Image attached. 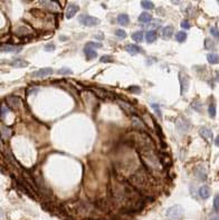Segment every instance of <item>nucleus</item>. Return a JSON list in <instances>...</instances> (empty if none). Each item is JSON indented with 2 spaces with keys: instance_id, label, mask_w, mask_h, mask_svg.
Wrapping results in <instances>:
<instances>
[{
  "instance_id": "a19ab883",
  "label": "nucleus",
  "mask_w": 219,
  "mask_h": 220,
  "mask_svg": "<svg viewBox=\"0 0 219 220\" xmlns=\"http://www.w3.org/2000/svg\"><path fill=\"white\" fill-rule=\"evenodd\" d=\"M210 220H219V217H214V218H211Z\"/></svg>"
},
{
  "instance_id": "f03ea898",
  "label": "nucleus",
  "mask_w": 219,
  "mask_h": 220,
  "mask_svg": "<svg viewBox=\"0 0 219 220\" xmlns=\"http://www.w3.org/2000/svg\"><path fill=\"white\" fill-rule=\"evenodd\" d=\"M184 210L181 206H172L167 210V217L170 220H180L184 217Z\"/></svg>"
},
{
  "instance_id": "f257e3e1",
  "label": "nucleus",
  "mask_w": 219,
  "mask_h": 220,
  "mask_svg": "<svg viewBox=\"0 0 219 220\" xmlns=\"http://www.w3.org/2000/svg\"><path fill=\"white\" fill-rule=\"evenodd\" d=\"M141 158H142V161L144 163V165L149 170H153V171L161 170L160 159L156 155L154 151L151 150L150 148L141 149Z\"/></svg>"
},
{
  "instance_id": "2eb2a0df",
  "label": "nucleus",
  "mask_w": 219,
  "mask_h": 220,
  "mask_svg": "<svg viewBox=\"0 0 219 220\" xmlns=\"http://www.w3.org/2000/svg\"><path fill=\"white\" fill-rule=\"evenodd\" d=\"M84 51H85V55H86V59H88V60L96 58L97 54H96V51H95V49L89 48V47H85Z\"/></svg>"
},
{
  "instance_id": "9b49d317",
  "label": "nucleus",
  "mask_w": 219,
  "mask_h": 220,
  "mask_svg": "<svg viewBox=\"0 0 219 220\" xmlns=\"http://www.w3.org/2000/svg\"><path fill=\"white\" fill-rule=\"evenodd\" d=\"M173 35V27L172 26H166L161 29V36L163 39H169Z\"/></svg>"
},
{
  "instance_id": "2f4dec72",
  "label": "nucleus",
  "mask_w": 219,
  "mask_h": 220,
  "mask_svg": "<svg viewBox=\"0 0 219 220\" xmlns=\"http://www.w3.org/2000/svg\"><path fill=\"white\" fill-rule=\"evenodd\" d=\"M54 49H55V45H54L53 43H49L44 46V50H46V51H53Z\"/></svg>"
},
{
  "instance_id": "9d476101",
  "label": "nucleus",
  "mask_w": 219,
  "mask_h": 220,
  "mask_svg": "<svg viewBox=\"0 0 219 220\" xmlns=\"http://www.w3.org/2000/svg\"><path fill=\"white\" fill-rule=\"evenodd\" d=\"M124 49L127 51V53H129V54H131V55L139 54V53H142V51H143V49L141 48L140 46H138V45H133V44L126 45Z\"/></svg>"
},
{
  "instance_id": "ea45409f",
  "label": "nucleus",
  "mask_w": 219,
  "mask_h": 220,
  "mask_svg": "<svg viewBox=\"0 0 219 220\" xmlns=\"http://www.w3.org/2000/svg\"><path fill=\"white\" fill-rule=\"evenodd\" d=\"M95 37H96V38H99V39H103V36H102V35H99V36L96 35Z\"/></svg>"
},
{
  "instance_id": "58836bf2",
  "label": "nucleus",
  "mask_w": 219,
  "mask_h": 220,
  "mask_svg": "<svg viewBox=\"0 0 219 220\" xmlns=\"http://www.w3.org/2000/svg\"><path fill=\"white\" fill-rule=\"evenodd\" d=\"M216 81L219 83V71H218V72H217V74H216Z\"/></svg>"
},
{
  "instance_id": "4468645a",
  "label": "nucleus",
  "mask_w": 219,
  "mask_h": 220,
  "mask_svg": "<svg viewBox=\"0 0 219 220\" xmlns=\"http://www.w3.org/2000/svg\"><path fill=\"white\" fill-rule=\"evenodd\" d=\"M116 20L121 26H126L127 24L130 23V18H129V16H127L126 13H121V15H119Z\"/></svg>"
},
{
  "instance_id": "7c9ffc66",
  "label": "nucleus",
  "mask_w": 219,
  "mask_h": 220,
  "mask_svg": "<svg viewBox=\"0 0 219 220\" xmlns=\"http://www.w3.org/2000/svg\"><path fill=\"white\" fill-rule=\"evenodd\" d=\"M101 63H113V57L112 56H103L99 59Z\"/></svg>"
},
{
  "instance_id": "4be33fe9",
  "label": "nucleus",
  "mask_w": 219,
  "mask_h": 220,
  "mask_svg": "<svg viewBox=\"0 0 219 220\" xmlns=\"http://www.w3.org/2000/svg\"><path fill=\"white\" fill-rule=\"evenodd\" d=\"M176 39L179 43H184L187 39V33H184V31H178L176 35Z\"/></svg>"
},
{
  "instance_id": "f8f14e48",
  "label": "nucleus",
  "mask_w": 219,
  "mask_h": 220,
  "mask_svg": "<svg viewBox=\"0 0 219 220\" xmlns=\"http://www.w3.org/2000/svg\"><path fill=\"white\" fill-rule=\"evenodd\" d=\"M21 50V47L13 46V45H9V44H5L1 46V51H7V53H18V51Z\"/></svg>"
},
{
  "instance_id": "bb28decb",
  "label": "nucleus",
  "mask_w": 219,
  "mask_h": 220,
  "mask_svg": "<svg viewBox=\"0 0 219 220\" xmlns=\"http://www.w3.org/2000/svg\"><path fill=\"white\" fill-rule=\"evenodd\" d=\"M115 35H116L120 39H123L126 37V33H125L123 29H116V30H115Z\"/></svg>"
},
{
  "instance_id": "5701e85b",
  "label": "nucleus",
  "mask_w": 219,
  "mask_h": 220,
  "mask_svg": "<svg viewBox=\"0 0 219 220\" xmlns=\"http://www.w3.org/2000/svg\"><path fill=\"white\" fill-rule=\"evenodd\" d=\"M141 6H142L144 9H148V10H150V9H153V8H154V3H151V1H147V0L141 1Z\"/></svg>"
},
{
  "instance_id": "c756f323",
  "label": "nucleus",
  "mask_w": 219,
  "mask_h": 220,
  "mask_svg": "<svg viewBox=\"0 0 219 220\" xmlns=\"http://www.w3.org/2000/svg\"><path fill=\"white\" fill-rule=\"evenodd\" d=\"M121 106L123 107V110L127 111V112H134V110H133L132 106H131V105H129V104H126V103L121 102Z\"/></svg>"
},
{
  "instance_id": "a211bd4d",
  "label": "nucleus",
  "mask_w": 219,
  "mask_h": 220,
  "mask_svg": "<svg viewBox=\"0 0 219 220\" xmlns=\"http://www.w3.org/2000/svg\"><path fill=\"white\" fill-rule=\"evenodd\" d=\"M157 38H158V35H157L156 30H150L147 33V35H145V39H147V41H148L149 44L156 41Z\"/></svg>"
},
{
  "instance_id": "ddd939ff",
  "label": "nucleus",
  "mask_w": 219,
  "mask_h": 220,
  "mask_svg": "<svg viewBox=\"0 0 219 220\" xmlns=\"http://www.w3.org/2000/svg\"><path fill=\"white\" fill-rule=\"evenodd\" d=\"M199 196L201 197V199H208L210 197V188L208 186H202L200 189H199Z\"/></svg>"
},
{
  "instance_id": "f704fd0d",
  "label": "nucleus",
  "mask_w": 219,
  "mask_h": 220,
  "mask_svg": "<svg viewBox=\"0 0 219 220\" xmlns=\"http://www.w3.org/2000/svg\"><path fill=\"white\" fill-rule=\"evenodd\" d=\"M181 27H182L184 29H190L191 25L188 20H182V23H181Z\"/></svg>"
},
{
  "instance_id": "20e7f679",
  "label": "nucleus",
  "mask_w": 219,
  "mask_h": 220,
  "mask_svg": "<svg viewBox=\"0 0 219 220\" xmlns=\"http://www.w3.org/2000/svg\"><path fill=\"white\" fill-rule=\"evenodd\" d=\"M92 92L96 95L99 98H102V100H111V98L114 97V94L106 90H103V88H97V87H94L92 88Z\"/></svg>"
},
{
  "instance_id": "0eeeda50",
  "label": "nucleus",
  "mask_w": 219,
  "mask_h": 220,
  "mask_svg": "<svg viewBox=\"0 0 219 220\" xmlns=\"http://www.w3.org/2000/svg\"><path fill=\"white\" fill-rule=\"evenodd\" d=\"M6 102H7L8 106H10L13 110H17L21 106V101L19 97H15V96H10V97L6 98Z\"/></svg>"
},
{
  "instance_id": "cd10ccee",
  "label": "nucleus",
  "mask_w": 219,
  "mask_h": 220,
  "mask_svg": "<svg viewBox=\"0 0 219 220\" xmlns=\"http://www.w3.org/2000/svg\"><path fill=\"white\" fill-rule=\"evenodd\" d=\"M214 210L216 212H219V195L214 198Z\"/></svg>"
},
{
  "instance_id": "39448f33",
  "label": "nucleus",
  "mask_w": 219,
  "mask_h": 220,
  "mask_svg": "<svg viewBox=\"0 0 219 220\" xmlns=\"http://www.w3.org/2000/svg\"><path fill=\"white\" fill-rule=\"evenodd\" d=\"M179 81H180V88L181 94L184 95L186 91H188L189 87V77L184 72H179Z\"/></svg>"
},
{
  "instance_id": "1a4fd4ad",
  "label": "nucleus",
  "mask_w": 219,
  "mask_h": 220,
  "mask_svg": "<svg viewBox=\"0 0 219 220\" xmlns=\"http://www.w3.org/2000/svg\"><path fill=\"white\" fill-rule=\"evenodd\" d=\"M199 134L207 141H211L212 138H214V134H212V131L210 128H208L207 126H202L199 130Z\"/></svg>"
},
{
  "instance_id": "dca6fc26",
  "label": "nucleus",
  "mask_w": 219,
  "mask_h": 220,
  "mask_svg": "<svg viewBox=\"0 0 219 220\" xmlns=\"http://www.w3.org/2000/svg\"><path fill=\"white\" fill-rule=\"evenodd\" d=\"M207 59H208V61L210 63V64H219V54H217V53H209L208 55H207Z\"/></svg>"
},
{
  "instance_id": "6e6552de",
  "label": "nucleus",
  "mask_w": 219,
  "mask_h": 220,
  "mask_svg": "<svg viewBox=\"0 0 219 220\" xmlns=\"http://www.w3.org/2000/svg\"><path fill=\"white\" fill-rule=\"evenodd\" d=\"M79 10V7L77 5H75V3H69L68 6H67L66 8V13H65V16H66L67 19H71L73 18L75 16V13H77V11Z\"/></svg>"
},
{
  "instance_id": "b1692460",
  "label": "nucleus",
  "mask_w": 219,
  "mask_h": 220,
  "mask_svg": "<svg viewBox=\"0 0 219 220\" xmlns=\"http://www.w3.org/2000/svg\"><path fill=\"white\" fill-rule=\"evenodd\" d=\"M208 113H209V115H210V118H214L215 116H216V104H215V103H212V104L209 105Z\"/></svg>"
},
{
  "instance_id": "e433bc0d",
  "label": "nucleus",
  "mask_w": 219,
  "mask_h": 220,
  "mask_svg": "<svg viewBox=\"0 0 219 220\" xmlns=\"http://www.w3.org/2000/svg\"><path fill=\"white\" fill-rule=\"evenodd\" d=\"M6 110H7V107H6V105L5 104H3V106H1V116H5V114H6Z\"/></svg>"
},
{
  "instance_id": "aec40b11",
  "label": "nucleus",
  "mask_w": 219,
  "mask_h": 220,
  "mask_svg": "<svg viewBox=\"0 0 219 220\" xmlns=\"http://www.w3.org/2000/svg\"><path fill=\"white\" fill-rule=\"evenodd\" d=\"M132 39L136 43H141L143 40V31L139 30V31H135V33L132 34Z\"/></svg>"
},
{
  "instance_id": "412c9836",
  "label": "nucleus",
  "mask_w": 219,
  "mask_h": 220,
  "mask_svg": "<svg viewBox=\"0 0 219 220\" xmlns=\"http://www.w3.org/2000/svg\"><path fill=\"white\" fill-rule=\"evenodd\" d=\"M10 135H11L10 128H6L5 125H1V136H3V140H5L6 138H9Z\"/></svg>"
},
{
  "instance_id": "6ab92c4d",
  "label": "nucleus",
  "mask_w": 219,
  "mask_h": 220,
  "mask_svg": "<svg viewBox=\"0 0 219 220\" xmlns=\"http://www.w3.org/2000/svg\"><path fill=\"white\" fill-rule=\"evenodd\" d=\"M151 20H152V16H151L149 13H142L140 16H139V21L142 24L150 23Z\"/></svg>"
},
{
  "instance_id": "473e14b6",
  "label": "nucleus",
  "mask_w": 219,
  "mask_h": 220,
  "mask_svg": "<svg viewBox=\"0 0 219 220\" xmlns=\"http://www.w3.org/2000/svg\"><path fill=\"white\" fill-rule=\"evenodd\" d=\"M58 74H61V75H71L72 71L69 68H61L58 71Z\"/></svg>"
},
{
  "instance_id": "a878e982",
  "label": "nucleus",
  "mask_w": 219,
  "mask_h": 220,
  "mask_svg": "<svg viewBox=\"0 0 219 220\" xmlns=\"http://www.w3.org/2000/svg\"><path fill=\"white\" fill-rule=\"evenodd\" d=\"M86 47H89V48H102V44L101 43H94V41H89V43L86 44Z\"/></svg>"
},
{
  "instance_id": "423d86ee",
  "label": "nucleus",
  "mask_w": 219,
  "mask_h": 220,
  "mask_svg": "<svg viewBox=\"0 0 219 220\" xmlns=\"http://www.w3.org/2000/svg\"><path fill=\"white\" fill-rule=\"evenodd\" d=\"M53 73H54V69L53 68H51V67H46V68L38 69L37 72H34L33 74H31V76H33V77H38V78H40V77L49 76V75H51Z\"/></svg>"
},
{
  "instance_id": "4c0bfd02",
  "label": "nucleus",
  "mask_w": 219,
  "mask_h": 220,
  "mask_svg": "<svg viewBox=\"0 0 219 220\" xmlns=\"http://www.w3.org/2000/svg\"><path fill=\"white\" fill-rule=\"evenodd\" d=\"M215 144H216L217 146H219V136H217L216 140H215Z\"/></svg>"
},
{
  "instance_id": "72a5a7b5",
  "label": "nucleus",
  "mask_w": 219,
  "mask_h": 220,
  "mask_svg": "<svg viewBox=\"0 0 219 220\" xmlns=\"http://www.w3.org/2000/svg\"><path fill=\"white\" fill-rule=\"evenodd\" d=\"M151 106H152V108L153 110H154V112L157 113V114H158L159 116H161V111H160V106H159L158 104H156V103H153L152 105H151Z\"/></svg>"
},
{
  "instance_id": "c85d7f7f",
  "label": "nucleus",
  "mask_w": 219,
  "mask_h": 220,
  "mask_svg": "<svg viewBox=\"0 0 219 220\" xmlns=\"http://www.w3.org/2000/svg\"><path fill=\"white\" fill-rule=\"evenodd\" d=\"M210 33H211V35L215 38L219 39V29L217 28V27H211V28H210Z\"/></svg>"
},
{
  "instance_id": "c9c22d12",
  "label": "nucleus",
  "mask_w": 219,
  "mask_h": 220,
  "mask_svg": "<svg viewBox=\"0 0 219 220\" xmlns=\"http://www.w3.org/2000/svg\"><path fill=\"white\" fill-rule=\"evenodd\" d=\"M127 90L130 91V92H133V93H136V94H140V87L138 86H130Z\"/></svg>"
},
{
  "instance_id": "7ed1b4c3",
  "label": "nucleus",
  "mask_w": 219,
  "mask_h": 220,
  "mask_svg": "<svg viewBox=\"0 0 219 220\" xmlns=\"http://www.w3.org/2000/svg\"><path fill=\"white\" fill-rule=\"evenodd\" d=\"M78 20L82 25L87 26V27H93V26H96L97 24H99V19L95 18V17H92V16H88V15H81Z\"/></svg>"
},
{
  "instance_id": "393cba45",
  "label": "nucleus",
  "mask_w": 219,
  "mask_h": 220,
  "mask_svg": "<svg viewBox=\"0 0 219 220\" xmlns=\"http://www.w3.org/2000/svg\"><path fill=\"white\" fill-rule=\"evenodd\" d=\"M215 47V43L210 38L205 39V49H211Z\"/></svg>"
},
{
  "instance_id": "f3484780",
  "label": "nucleus",
  "mask_w": 219,
  "mask_h": 220,
  "mask_svg": "<svg viewBox=\"0 0 219 220\" xmlns=\"http://www.w3.org/2000/svg\"><path fill=\"white\" fill-rule=\"evenodd\" d=\"M10 65L13 67H17V68H23V67L28 66V63L26 60H24V59H16V60L11 61Z\"/></svg>"
}]
</instances>
